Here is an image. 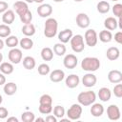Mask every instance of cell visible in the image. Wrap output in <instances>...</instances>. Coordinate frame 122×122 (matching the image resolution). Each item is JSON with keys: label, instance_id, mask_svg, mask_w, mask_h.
I'll use <instances>...</instances> for the list:
<instances>
[{"label": "cell", "instance_id": "obj_46", "mask_svg": "<svg viewBox=\"0 0 122 122\" xmlns=\"http://www.w3.org/2000/svg\"><path fill=\"white\" fill-rule=\"evenodd\" d=\"M5 83H6V76H5L4 73H2L0 71V86L1 85H4Z\"/></svg>", "mask_w": 122, "mask_h": 122}, {"label": "cell", "instance_id": "obj_16", "mask_svg": "<svg viewBox=\"0 0 122 122\" xmlns=\"http://www.w3.org/2000/svg\"><path fill=\"white\" fill-rule=\"evenodd\" d=\"M13 8H14L15 12H16L19 16L29 10L28 3H26L25 1H16V2L13 4Z\"/></svg>", "mask_w": 122, "mask_h": 122}, {"label": "cell", "instance_id": "obj_10", "mask_svg": "<svg viewBox=\"0 0 122 122\" xmlns=\"http://www.w3.org/2000/svg\"><path fill=\"white\" fill-rule=\"evenodd\" d=\"M78 64V59L76 57V55L72 54V53H69L67 55H65L64 59H63V65L65 68L67 69H74Z\"/></svg>", "mask_w": 122, "mask_h": 122}, {"label": "cell", "instance_id": "obj_30", "mask_svg": "<svg viewBox=\"0 0 122 122\" xmlns=\"http://www.w3.org/2000/svg\"><path fill=\"white\" fill-rule=\"evenodd\" d=\"M96 9H97V11L99 13L105 14V13L109 12V10L111 9V6H110L109 2H107V1H100V2L97 3Z\"/></svg>", "mask_w": 122, "mask_h": 122}, {"label": "cell", "instance_id": "obj_48", "mask_svg": "<svg viewBox=\"0 0 122 122\" xmlns=\"http://www.w3.org/2000/svg\"><path fill=\"white\" fill-rule=\"evenodd\" d=\"M117 27H118L120 30H122V19H121V17H118V20H117Z\"/></svg>", "mask_w": 122, "mask_h": 122}, {"label": "cell", "instance_id": "obj_21", "mask_svg": "<svg viewBox=\"0 0 122 122\" xmlns=\"http://www.w3.org/2000/svg\"><path fill=\"white\" fill-rule=\"evenodd\" d=\"M97 95H98L99 99H100L102 102H107V101H109V100L111 99V97H112V92H111V90H110L109 88L103 87V88L99 89Z\"/></svg>", "mask_w": 122, "mask_h": 122}, {"label": "cell", "instance_id": "obj_40", "mask_svg": "<svg viewBox=\"0 0 122 122\" xmlns=\"http://www.w3.org/2000/svg\"><path fill=\"white\" fill-rule=\"evenodd\" d=\"M112 12H113L114 16H116L117 18L121 17V15H122V4H120V3L114 4L112 7Z\"/></svg>", "mask_w": 122, "mask_h": 122}, {"label": "cell", "instance_id": "obj_57", "mask_svg": "<svg viewBox=\"0 0 122 122\" xmlns=\"http://www.w3.org/2000/svg\"><path fill=\"white\" fill-rule=\"evenodd\" d=\"M111 1H113V2H116V1H119V0H111Z\"/></svg>", "mask_w": 122, "mask_h": 122}, {"label": "cell", "instance_id": "obj_2", "mask_svg": "<svg viewBox=\"0 0 122 122\" xmlns=\"http://www.w3.org/2000/svg\"><path fill=\"white\" fill-rule=\"evenodd\" d=\"M58 29V23L56 19L50 17L46 20L45 26H44V35L47 38H52L56 35Z\"/></svg>", "mask_w": 122, "mask_h": 122}, {"label": "cell", "instance_id": "obj_1", "mask_svg": "<svg viewBox=\"0 0 122 122\" xmlns=\"http://www.w3.org/2000/svg\"><path fill=\"white\" fill-rule=\"evenodd\" d=\"M100 61L97 57H85L81 61V69L83 71L92 72L100 68Z\"/></svg>", "mask_w": 122, "mask_h": 122}, {"label": "cell", "instance_id": "obj_7", "mask_svg": "<svg viewBox=\"0 0 122 122\" xmlns=\"http://www.w3.org/2000/svg\"><path fill=\"white\" fill-rule=\"evenodd\" d=\"M22 51L17 48H11V50L8 53V58L12 64H19L22 61Z\"/></svg>", "mask_w": 122, "mask_h": 122}, {"label": "cell", "instance_id": "obj_14", "mask_svg": "<svg viewBox=\"0 0 122 122\" xmlns=\"http://www.w3.org/2000/svg\"><path fill=\"white\" fill-rule=\"evenodd\" d=\"M108 80L112 84H117L122 81V72L118 70L110 71L108 73Z\"/></svg>", "mask_w": 122, "mask_h": 122}, {"label": "cell", "instance_id": "obj_37", "mask_svg": "<svg viewBox=\"0 0 122 122\" xmlns=\"http://www.w3.org/2000/svg\"><path fill=\"white\" fill-rule=\"evenodd\" d=\"M37 71H38V73H39L40 75H47V74L50 73L51 69H50V66H49L48 64L43 63V64H40V65L38 66Z\"/></svg>", "mask_w": 122, "mask_h": 122}, {"label": "cell", "instance_id": "obj_42", "mask_svg": "<svg viewBox=\"0 0 122 122\" xmlns=\"http://www.w3.org/2000/svg\"><path fill=\"white\" fill-rule=\"evenodd\" d=\"M9 111L5 107H0V119H5L8 117Z\"/></svg>", "mask_w": 122, "mask_h": 122}, {"label": "cell", "instance_id": "obj_17", "mask_svg": "<svg viewBox=\"0 0 122 122\" xmlns=\"http://www.w3.org/2000/svg\"><path fill=\"white\" fill-rule=\"evenodd\" d=\"M72 35H73L72 34V30L71 29H65V30H61L58 33V39H59V41L61 43L66 44V43H68L71 40V38L72 37Z\"/></svg>", "mask_w": 122, "mask_h": 122}, {"label": "cell", "instance_id": "obj_51", "mask_svg": "<svg viewBox=\"0 0 122 122\" xmlns=\"http://www.w3.org/2000/svg\"><path fill=\"white\" fill-rule=\"evenodd\" d=\"M32 1L35 2V3H38V4H41V3L44 2V0H32Z\"/></svg>", "mask_w": 122, "mask_h": 122}, {"label": "cell", "instance_id": "obj_36", "mask_svg": "<svg viewBox=\"0 0 122 122\" xmlns=\"http://www.w3.org/2000/svg\"><path fill=\"white\" fill-rule=\"evenodd\" d=\"M19 18H20L21 22H22V23H24V24L31 23V20H32V13H31V11L29 10H28V11H26L25 13L21 14V15L19 16Z\"/></svg>", "mask_w": 122, "mask_h": 122}, {"label": "cell", "instance_id": "obj_22", "mask_svg": "<svg viewBox=\"0 0 122 122\" xmlns=\"http://www.w3.org/2000/svg\"><path fill=\"white\" fill-rule=\"evenodd\" d=\"M3 91L5 92V94L11 96L13 94H15V92H17V85L14 82H8L4 84L3 87Z\"/></svg>", "mask_w": 122, "mask_h": 122}, {"label": "cell", "instance_id": "obj_19", "mask_svg": "<svg viewBox=\"0 0 122 122\" xmlns=\"http://www.w3.org/2000/svg\"><path fill=\"white\" fill-rule=\"evenodd\" d=\"M15 20V13L12 10H7L2 15V21L6 25H10Z\"/></svg>", "mask_w": 122, "mask_h": 122}, {"label": "cell", "instance_id": "obj_49", "mask_svg": "<svg viewBox=\"0 0 122 122\" xmlns=\"http://www.w3.org/2000/svg\"><path fill=\"white\" fill-rule=\"evenodd\" d=\"M35 122H45V118H42V117H38V118H35L34 119Z\"/></svg>", "mask_w": 122, "mask_h": 122}, {"label": "cell", "instance_id": "obj_44", "mask_svg": "<svg viewBox=\"0 0 122 122\" xmlns=\"http://www.w3.org/2000/svg\"><path fill=\"white\" fill-rule=\"evenodd\" d=\"M114 41L118 44H122V31L119 30L114 34Z\"/></svg>", "mask_w": 122, "mask_h": 122}, {"label": "cell", "instance_id": "obj_8", "mask_svg": "<svg viewBox=\"0 0 122 122\" xmlns=\"http://www.w3.org/2000/svg\"><path fill=\"white\" fill-rule=\"evenodd\" d=\"M107 115L108 118L112 121H117L120 119L121 113H120V110L118 108L117 105L115 104H112L107 108Z\"/></svg>", "mask_w": 122, "mask_h": 122}, {"label": "cell", "instance_id": "obj_38", "mask_svg": "<svg viewBox=\"0 0 122 122\" xmlns=\"http://www.w3.org/2000/svg\"><path fill=\"white\" fill-rule=\"evenodd\" d=\"M39 104L42 105H52V97L50 94H43L39 98Z\"/></svg>", "mask_w": 122, "mask_h": 122}, {"label": "cell", "instance_id": "obj_33", "mask_svg": "<svg viewBox=\"0 0 122 122\" xmlns=\"http://www.w3.org/2000/svg\"><path fill=\"white\" fill-rule=\"evenodd\" d=\"M21 119L23 122H33L35 119V115L30 111H26L21 114Z\"/></svg>", "mask_w": 122, "mask_h": 122}, {"label": "cell", "instance_id": "obj_41", "mask_svg": "<svg viewBox=\"0 0 122 122\" xmlns=\"http://www.w3.org/2000/svg\"><path fill=\"white\" fill-rule=\"evenodd\" d=\"M112 92H113V94H114L117 98H121V97H122V84L117 83V84L113 87Z\"/></svg>", "mask_w": 122, "mask_h": 122}, {"label": "cell", "instance_id": "obj_23", "mask_svg": "<svg viewBox=\"0 0 122 122\" xmlns=\"http://www.w3.org/2000/svg\"><path fill=\"white\" fill-rule=\"evenodd\" d=\"M104 27L108 30H114L117 29V20L114 17H107L104 20Z\"/></svg>", "mask_w": 122, "mask_h": 122}, {"label": "cell", "instance_id": "obj_27", "mask_svg": "<svg viewBox=\"0 0 122 122\" xmlns=\"http://www.w3.org/2000/svg\"><path fill=\"white\" fill-rule=\"evenodd\" d=\"M14 71L13 65L10 62H2L0 64V71L4 74H10Z\"/></svg>", "mask_w": 122, "mask_h": 122}, {"label": "cell", "instance_id": "obj_24", "mask_svg": "<svg viewBox=\"0 0 122 122\" xmlns=\"http://www.w3.org/2000/svg\"><path fill=\"white\" fill-rule=\"evenodd\" d=\"M21 31H22V33H23L25 36L30 37V36L34 35V33H35L36 30H35L34 25L31 24V23H29V24H24V26H23L22 29H21Z\"/></svg>", "mask_w": 122, "mask_h": 122}, {"label": "cell", "instance_id": "obj_32", "mask_svg": "<svg viewBox=\"0 0 122 122\" xmlns=\"http://www.w3.org/2000/svg\"><path fill=\"white\" fill-rule=\"evenodd\" d=\"M5 44H6V46H8L10 48H16V46L19 44V40H18L17 36H15V35H10V36L6 37Z\"/></svg>", "mask_w": 122, "mask_h": 122}, {"label": "cell", "instance_id": "obj_56", "mask_svg": "<svg viewBox=\"0 0 122 122\" xmlns=\"http://www.w3.org/2000/svg\"><path fill=\"white\" fill-rule=\"evenodd\" d=\"M74 1H75V2H82L83 0H74Z\"/></svg>", "mask_w": 122, "mask_h": 122}, {"label": "cell", "instance_id": "obj_28", "mask_svg": "<svg viewBox=\"0 0 122 122\" xmlns=\"http://www.w3.org/2000/svg\"><path fill=\"white\" fill-rule=\"evenodd\" d=\"M41 57L44 61H51L53 58V51L49 48V47H45L41 50Z\"/></svg>", "mask_w": 122, "mask_h": 122}, {"label": "cell", "instance_id": "obj_45", "mask_svg": "<svg viewBox=\"0 0 122 122\" xmlns=\"http://www.w3.org/2000/svg\"><path fill=\"white\" fill-rule=\"evenodd\" d=\"M45 121H46V122H57V118H56L54 115L49 114L48 116H46Z\"/></svg>", "mask_w": 122, "mask_h": 122}, {"label": "cell", "instance_id": "obj_4", "mask_svg": "<svg viewBox=\"0 0 122 122\" xmlns=\"http://www.w3.org/2000/svg\"><path fill=\"white\" fill-rule=\"evenodd\" d=\"M71 50L74 52H82L85 49V43H84V37L81 34H76L72 35V37L70 40Z\"/></svg>", "mask_w": 122, "mask_h": 122}, {"label": "cell", "instance_id": "obj_26", "mask_svg": "<svg viewBox=\"0 0 122 122\" xmlns=\"http://www.w3.org/2000/svg\"><path fill=\"white\" fill-rule=\"evenodd\" d=\"M19 45L23 50L28 51V50H30L33 47V41H32L31 38H30L28 36H25L24 38H21L19 40Z\"/></svg>", "mask_w": 122, "mask_h": 122}, {"label": "cell", "instance_id": "obj_47", "mask_svg": "<svg viewBox=\"0 0 122 122\" xmlns=\"http://www.w3.org/2000/svg\"><path fill=\"white\" fill-rule=\"evenodd\" d=\"M7 121L8 122H18V118H16V117H14V116H10V117H9L8 119H7Z\"/></svg>", "mask_w": 122, "mask_h": 122}, {"label": "cell", "instance_id": "obj_9", "mask_svg": "<svg viewBox=\"0 0 122 122\" xmlns=\"http://www.w3.org/2000/svg\"><path fill=\"white\" fill-rule=\"evenodd\" d=\"M75 22H76V25L81 29H87L91 24L90 17L88 16V14L84 12H80L76 15Z\"/></svg>", "mask_w": 122, "mask_h": 122}, {"label": "cell", "instance_id": "obj_5", "mask_svg": "<svg viewBox=\"0 0 122 122\" xmlns=\"http://www.w3.org/2000/svg\"><path fill=\"white\" fill-rule=\"evenodd\" d=\"M82 106L79 103L72 104L67 111V116L70 120H78L82 115Z\"/></svg>", "mask_w": 122, "mask_h": 122}, {"label": "cell", "instance_id": "obj_35", "mask_svg": "<svg viewBox=\"0 0 122 122\" xmlns=\"http://www.w3.org/2000/svg\"><path fill=\"white\" fill-rule=\"evenodd\" d=\"M52 111H53V115L58 119H60V118H62V117H64V115H65V109H64V107L63 106H60V105H57V106H55L53 109H52Z\"/></svg>", "mask_w": 122, "mask_h": 122}, {"label": "cell", "instance_id": "obj_12", "mask_svg": "<svg viewBox=\"0 0 122 122\" xmlns=\"http://www.w3.org/2000/svg\"><path fill=\"white\" fill-rule=\"evenodd\" d=\"M36 11H37V14L40 17L46 18V17H49L50 15H51V13H52V7L50 4H41L37 8Z\"/></svg>", "mask_w": 122, "mask_h": 122}, {"label": "cell", "instance_id": "obj_53", "mask_svg": "<svg viewBox=\"0 0 122 122\" xmlns=\"http://www.w3.org/2000/svg\"><path fill=\"white\" fill-rule=\"evenodd\" d=\"M23 1H25L26 3H32V2H33L32 0H23Z\"/></svg>", "mask_w": 122, "mask_h": 122}, {"label": "cell", "instance_id": "obj_29", "mask_svg": "<svg viewBox=\"0 0 122 122\" xmlns=\"http://www.w3.org/2000/svg\"><path fill=\"white\" fill-rule=\"evenodd\" d=\"M112 39V34L111 30H103L99 32V40L103 43H109Z\"/></svg>", "mask_w": 122, "mask_h": 122}, {"label": "cell", "instance_id": "obj_11", "mask_svg": "<svg viewBox=\"0 0 122 122\" xmlns=\"http://www.w3.org/2000/svg\"><path fill=\"white\" fill-rule=\"evenodd\" d=\"M81 81H82L83 86H85L86 88H92V87H93L96 84L97 78H96V76L93 73L88 72V73H86V74L83 75Z\"/></svg>", "mask_w": 122, "mask_h": 122}, {"label": "cell", "instance_id": "obj_50", "mask_svg": "<svg viewBox=\"0 0 122 122\" xmlns=\"http://www.w3.org/2000/svg\"><path fill=\"white\" fill-rule=\"evenodd\" d=\"M4 45H5V42L0 38V50H2L4 48Z\"/></svg>", "mask_w": 122, "mask_h": 122}, {"label": "cell", "instance_id": "obj_15", "mask_svg": "<svg viewBox=\"0 0 122 122\" xmlns=\"http://www.w3.org/2000/svg\"><path fill=\"white\" fill-rule=\"evenodd\" d=\"M64 78H65V72L60 69L53 70L51 72H50V80L53 83L61 82Z\"/></svg>", "mask_w": 122, "mask_h": 122}, {"label": "cell", "instance_id": "obj_13", "mask_svg": "<svg viewBox=\"0 0 122 122\" xmlns=\"http://www.w3.org/2000/svg\"><path fill=\"white\" fill-rule=\"evenodd\" d=\"M80 83V78L77 74H70L69 76L66 77V80H65V84L68 88L70 89H74L76 88Z\"/></svg>", "mask_w": 122, "mask_h": 122}, {"label": "cell", "instance_id": "obj_34", "mask_svg": "<svg viewBox=\"0 0 122 122\" xmlns=\"http://www.w3.org/2000/svg\"><path fill=\"white\" fill-rule=\"evenodd\" d=\"M11 30L9 27V25L1 24L0 25V38H6L10 35Z\"/></svg>", "mask_w": 122, "mask_h": 122}, {"label": "cell", "instance_id": "obj_6", "mask_svg": "<svg viewBox=\"0 0 122 122\" xmlns=\"http://www.w3.org/2000/svg\"><path fill=\"white\" fill-rule=\"evenodd\" d=\"M84 40L87 46L89 47H94L97 44L98 41V35L96 31L93 29H89L85 31L84 34Z\"/></svg>", "mask_w": 122, "mask_h": 122}, {"label": "cell", "instance_id": "obj_54", "mask_svg": "<svg viewBox=\"0 0 122 122\" xmlns=\"http://www.w3.org/2000/svg\"><path fill=\"white\" fill-rule=\"evenodd\" d=\"M2 102H3V97H2V95L0 94V105L2 104Z\"/></svg>", "mask_w": 122, "mask_h": 122}, {"label": "cell", "instance_id": "obj_55", "mask_svg": "<svg viewBox=\"0 0 122 122\" xmlns=\"http://www.w3.org/2000/svg\"><path fill=\"white\" fill-rule=\"evenodd\" d=\"M54 2H56V3H59V2H63L64 0H53Z\"/></svg>", "mask_w": 122, "mask_h": 122}, {"label": "cell", "instance_id": "obj_3", "mask_svg": "<svg viewBox=\"0 0 122 122\" xmlns=\"http://www.w3.org/2000/svg\"><path fill=\"white\" fill-rule=\"evenodd\" d=\"M96 100V94L93 91H87L82 92L77 96V101L81 106L88 107L91 106L92 103H94Z\"/></svg>", "mask_w": 122, "mask_h": 122}, {"label": "cell", "instance_id": "obj_39", "mask_svg": "<svg viewBox=\"0 0 122 122\" xmlns=\"http://www.w3.org/2000/svg\"><path fill=\"white\" fill-rule=\"evenodd\" d=\"M38 110H39V112L42 113V114H49V113H51L52 112V105H42V104H39Z\"/></svg>", "mask_w": 122, "mask_h": 122}, {"label": "cell", "instance_id": "obj_20", "mask_svg": "<svg viewBox=\"0 0 122 122\" xmlns=\"http://www.w3.org/2000/svg\"><path fill=\"white\" fill-rule=\"evenodd\" d=\"M91 114L94 117H100L104 113V107L100 103H92L91 107Z\"/></svg>", "mask_w": 122, "mask_h": 122}, {"label": "cell", "instance_id": "obj_31", "mask_svg": "<svg viewBox=\"0 0 122 122\" xmlns=\"http://www.w3.org/2000/svg\"><path fill=\"white\" fill-rule=\"evenodd\" d=\"M53 52L56 54V55H58V56H63L65 53H66V51H67V49H66V46L63 44V43H56L54 46H53Z\"/></svg>", "mask_w": 122, "mask_h": 122}, {"label": "cell", "instance_id": "obj_52", "mask_svg": "<svg viewBox=\"0 0 122 122\" xmlns=\"http://www.w3.org/2000/svg\"><path fill=\"white\" fill-rule=\"evenodd\" d=\"M2 61H3V54L0 52V64L2 63Z\"/></svg>", "mask_w": 122, "mask_h": 122}, {"label": "cell", "instance_id": "obj_43", "mask_svg": "<svg viewBox=\"0 0 122 122\" xmlns=\"http://www.w3.org/2000/svg\"><path fill=\"white\" fill-rule=\"evenodd\" d=\"M8 8H9V5H8L7 2L0 1V13H4L7 10H9Z\"/></svg>", "mask_w": 122, "mask_h": 122}, {"label": "cell", "instance_id": "obj_25", "mask_svg": "<svg viewBox=\"0 0 122 122\" xmlns=\"http://www.w3.org/2000/svg\"><path fill=\"white\" fill-rule=\"evenodd\" d=\"M23 66L26 70H32L35 68V65H36V62H35V59L32 57V56H26L23 58Z\"/></svg>", "mask_w": 122, "mask_h": 122}, {"label": "cell", "instance_id": "obj_18", "mask_svg": "<svg viewBox=\"0 0 122 122\" xmlns=\"http://www.w3.org/2000/svg\"><path fill=\"white\" fill-rule=\"evenodd\" d=\"M106 56L110 61L117 60L120 56V51L117 47H110L106 51Z\"/></svg>", "mask_w": 122, "mask_h": 122}]
</instances>
